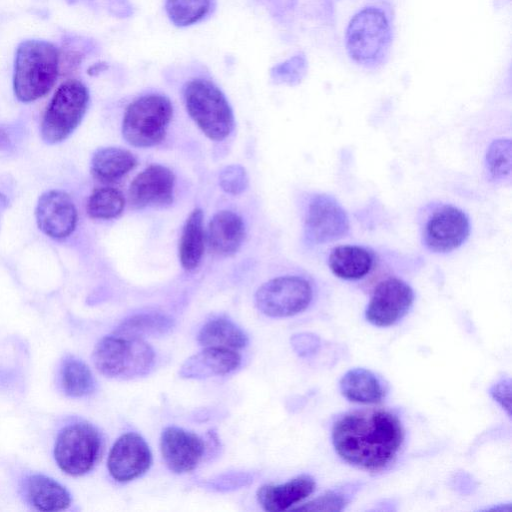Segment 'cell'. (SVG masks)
Returning <instances> with one entry per match:
<instances>
[{"label":"cell","mask_w":512,"mask_h":512,"mask_svg":"<svg viewBox=\"0 0 512 512\" xmlns=\"http://www.w3.org/2000/svg\"><path fill=\"white\" fill-rule=\"evenodd\" d=\"M336 453L348 464L370 472L386 469L397 457L404 430L399 418L383 409H362L339 417L332 427Z\"/></svg>","instance_id":"6da1fadb"},{"label":"cell","mask_w":512,"mask_h":512,"mask_svg":"<svg viewBox=\"0 0 512 512\" xmlns=\"http://www.w3.org/2000/svg\"><path fill=\"white\" fill-rule=\"evenodd\" d=\"M394 31L391 0H369L347 25L345 47L348 56L368 70L382 67L389 58Z\"/></svg>","instance_id":"7a4b0ae2"},{"label":"cell","mask_w":512,"mask_h":512,"mask_svg":"<svg viewBox=\"0 0 512 512\" xmlns=\"http://www.w3.org/2000/svg\"><path fill=\"white\" fill-rule=\"evenodd\" d=\"M59 51L51 42L40 39L22 41L14 60L13 89L24 103L46 95L59 72Z\"/></svg>","instance_id":"3957f363"},{"label":"cell","mask_w":512,"mask_h":512,"mask_svg":"<svg viewBox=\"0 0 512 512\" xmlns=\"http://www.w3.org/2000/svg\"><path fill=\"white\" fill-rule=\"evenodd\" d=\"M420 242L435 255H448L462 247L470 237L472 226L466 211L444 201H431L418 213Z\"/></svg>","instance_id":"277c9868"},{"label":"cell","mask_w":512,"mask_h":512,"mask_svg":"<svg viewBox=\"0 0 512 512\" xmlns=\"http://www.w3.org/2000/svg\"><path fill=\"white\" fill-rule=\"evenodd\" d=\"M92 360L97 370L106 377L133 379L151 371L155 353L142 338L113 332L96 344Z\"/></svg>","instance_id":"5b68a950"},{"label":"cell","mask_w":512,"mask_h":512,"mask_svg":"<svg viewBox=\"0 0 512 512\" xmlns=\"http://www.w3.org/2000/svg\"><path fill=\"white\" fill-rule=\"evenodd\" d=\"M188 114L211 140L225 139L234 127L232 108L220 88L211 80L196 77L183 90Z\"/></svg>","instance_id":"8992f818"},{"label":"cell","mask_w":512,"mask_h":512,"mask_svg":"<svg viewBox=\"0 0 512 512\" xmlns=\"http://www.w3.org/2000/svg\"><path fill=\"white\" fill-rule=\"evenodd\" d=\"M170 99L159 93L143 95L131 102L124 113L122 134L135 147H151L165 138L172 119Z\"/></svg>","instance_id":"52a82bcc"},{"label":"cell","mask_w":512,"mask_h":512,"mask_svg":"<svg viewBox=\"0 0 512 512\" xmlns=\"http://www.w3.org/2000/svg\"><path fill=\"white\" fill-rule=\"evenodd\" d=\"M102 446L99 431L88 422L78 421L59 431L54 445V458L66 474L82 476L94 468Z\"/></svg>","instance_id":"ba28073f"},{"label":"cell","mask_w":512,"mask_h":512,"mask_svg":"<svg viewBox=\"0 0 512 512\" xmlns=\"http://www.w3.org/2000/svg\"><path fill=\"white\" fill-rule=\"evenodd\" d=\"M89 93L79 80L69 79L54 93L41 123V137L49 144L65 140L79 125L88 106Z\"/></svg>","instance_id":"9c48e42d"},{"label":"cell","mask_w":512,"mask_h":512,"mask_svg":"<svg viewBox=\"0 0 512 512\" xmlns=\"http://www.w3.org/2000/svg\"><path fill=\"white\" fill-rule=\"evenodd\" d=\"M314 297L311 280L302 275H285L264 283L255 294V304L269 317H290L306 310Z\"/></svg>","instance_id":"30bf717a"},{"label":"cell","mask_w":512,"mask_h":512,"mask_svg":"<svg viewBox=\"0 0 512 512\" xmlns=\"http://www.w3.org/2000/svg\"><path fill=\"white\" fill-rule=\"evenodd\" d=\"M414 299V290L408 282L398 276L387 275L374 285L365 318L374 326H392L409 312Z\"/></svg>","instance_id":"8fae6325"},{"label":"cell","mask_w":512,"mask_h":512,"mask_svg":"<svg viewBox=\"0 0 512 512\" xmlns=\"http://www.w3.org/2000/svg\"><path fill=\"white\" fill-rule=\"evenodd\" d=\"M349 231L345 210L332 196L315 194L305 214V233L308 240L318 245L344 237Z\"/></svg>","instance_id":"7c38bea8"},{"label":"cell","mask_w":512,"mask_h":512,"mask_svg":"<svg viewBox=\"0 0 512 512\" xmlns=\"http://www.w3.org/2000/svg\"><path fill=\"white\" fill-rule=\"evenodd\" d=\"M151 463L152 454L146 441L139 434L129 432L113 444L107 468L114 480L129 482L144 474Z\"/></svg>","instance_id":"4fadbf2b"},{"label":"cell","mask_w":512,"mask_h":512,"mask_svg":"<svg viewBox=\"0 0 512 512\" xmlns=\"http://www.w3.org/2000/svg\"><path fill=\"white\" fill-rule=\"evenodd\" d=\"M160 450L166 466L174 473L183 474L197 467L205 446L198 435L170 426L161 434Z\"/></svg>","instance_id":"5bb4252c"},{"label":"cell","mask_w":512,"mask_h":512,"mask_svg":"<svg viewBox=\"0 0 512 512\" xmlns=\"http://www.w3.org/2000/svg\"><path fill=\"white\" fill-rule=\"evenodd\" d=\"M39 229L52 238H65L75 229L77 210L70 196L59 190L42 194L36 206Z\"/></svg>","instance_id":"9a60e30c"},{"label":"cell","mask_w":512,"mask_h":512,"mask_svg":"<svg viewBox=\"0 0 512 512\" xmlns=\"http://www.w3.org/2000/svg\"><path fill=\"white\" fill-rule=\"evenodd\" d=\"M380 256L368 245L343 244L333 247L327 256L332 274L344 281L364 280L378 268Z\"/></svg>","instance_id":"2e32d148"},{"label":"cell","mask_w":512,"mask_h":512,"mask_svg":"<svg viewBox=\"0 0 512 512\" xmlns=\"http://www.w3.org/2000/svg\"><path fill=\"white\" fill-rule=\"evenodd\" d=\"M175 177L162 165H151L139 173L129 188V201L136 208L164 206L173 200Z\"/></svg>","instance_id":"e0dca14e"},{"label":"cell","mask_w":512,"mask_h":512,"mask_svg":"<svg viewBox=\"0 0 512 512\" xmlns=\"http://www.w3.org/2000/svg\"><path fill=\"white\" fill-rule=\"evenodd\" d=\"M240 363L241 356L235 350L205 347L182 364L179 375L186 379L225 375L236 370Z\"/></svg>","instance_id":"ac0fdd59"},{"label":"cell","mask_w":512,"mask_h":512,"mask_svg":"<svg viewBox=\"0 0 512 512\" xmlns=\"http://www.w3.org/2000/svg\"><path fill=\"white\" fill-rule=\"evenodd\" d=\"M315 488L314 478L302 474L282 484L261 486L257 491V500L265 511L280 512L306 499Z\"/></svg>","instance_id":"d6986e66"},{"label":"cell","mask_w":512,"mask_h":512,"mask_svg":"<svg viewBox=\"0 0 512 512\" xmlns=\"http://www.w3.org/2000/svg\"><path fill=\"white\" fill-rule=\"evenodd\" d=\"M23 489L27 501L41 511H60L71 504V496L67 489L43 474L27 476Z\"/></svg>","instance_id":"ffe728a7"},{"label":"cell","mask_w":512,"mask_h":512,"mask_svg":"<svg viewBox=\"0 0 512 512\" xmlns=\"http://www.w3.org/2000/svg\"><path fill=\"white\" fill-rule=\"evenodd\" d=\"M244 235V223L241 217L232 211L216 213L209 223L208 242L216 254H234L239 249Z\"/></svg>","instance_id":"44dd1931"},{"label":"cell","mask_w":512,"mask_h":512,"mask_svg":"<svg viewBox=\"0 0 512 512\" xmlns=\"http://www.w3.org/2000/svg\"><path fill=\"white\" fill-rule=\"evenodd\" d=\"M342 395L350 402L376 404L385 397V387L381 379L365 368L347 371L339 383Z\"/></svg>","instance_id":"7402d4cb"},{"label":"cell","mask_w":512,"mask_h":512,"mask_svg":"<svg viewBox=\"0 0 512 512\" xmlns=\"http://www.w3.org/2000/svg\"><path fill=\"white\" fill-rule=\"evenodd\" d=\"M137 164L135 156L119 147L97 150L91 160V173L99 181L110 183L120 180Z\"/></svg>","instance_id":"603a6c76"},{"label":"cell","mask_w":512,"mask_h":512,"mask_svg":"<svg viewBox=\"0 0 512 512\" xmlns=\"http://www.w3.org/2000/svg\"><path fill=\"white\" fill-rule=\"evenodd\" d=\"M198 342L204 347L241 349L248 344L245 332L234 322L219 317L207 321L198 333Z\"/></svg>","instance_id":"cb8c5ba5"},{"label":"cell","mask_w":512,"mask_h":512,"mask_svg":"<svg viewBox=\"0 0 512 512\" xmlns=\"http://www.w3.org/2000/svg\"><path fill=\"white\" fill-rule=\"evenodd\" d=\"M203 212L194 209L187 218L179 242V259L185 270L195 269L203 256Z\"/></svg>","instance_id":"d4e9b609"},{"label":"cell","mask_w":512,"mask_h":512,"mask_svg":"<svg viewBox=\"0 0 512 512\" xmlns=\"http://www.w3.org/2000/svg\"><path fill=\"white\" fill-rule=\"evenodd\" d=\"M58 382L62 392L70 397H83L95 390L90 368L80 359L67 355L61 361Z\"/></svg>","instance_id":"484cf974"},{"label":"cell","mask_w":512,"mask_h":512,"mask_svg":"<svg viewBox=\"0 0 512 512\" xmlns=\"http://www.w3.org/2000/svg\"><path fill=\"white\" fill-rule=\"evenodd\" d=\"M172 327L173 322L166 315L149 312L136 314L125 319L114 332L143 339V337L148 336L164 335Z\"/></svg>","instance_id":"4316f807"},{"label":"cell","mask_w":512,"mask_h":512,"mask_svg":"<svg viewBox=\"0 0 512 512\" xmlns=\"http://www.w3.org/2000/svg\"><path fill=\"white\" fill-rule=\"evenodd\" d=\"M213 0H165L170 21L179 27L193 25L210 14Z\"/></svg>","instance_id":"83f0119b"},{"label":"cell","mask_w":512,"mask_h":512,"mask_svg":"<svg viewBox=\"0 0 512 512\" xmlns=\"http://www.w3.org/2000/svg\"><path fill=\"white\" fill-rule=\"evenodd\" d=\"M125 199L123 194L112 187L95 190L88 199L87 213L94 219H111L123 211Z\"/></svg>","instance_id":"f1b7e54d"},{"label":"cell","mask_w":512,"mask_h":512,"mask_svg":"<svg viewBox=\"0 0 512 512\" xmlns=\"http://www.w3.org/2000/svg\"><path fill=\"white\" fill-rule=\"evenodd\" d=\"M354 487L337 488L329 490L321 496L297 507L292 511H342L354 493Z\"/></svg>","instance_id":"f546056e"},{"label":"cell","mask_w":512,"mask_h":512,"mask_svg":"<svg viewBox=\"0 0 512 512\" xmlns=\"http://www.w3.org/2000/svg\"><path fill=\"white\" fill-rule=\"evenodd\" d=\"M510 140L494 141L487 151L486 167L492 180H502L510 173Z\"/></svg>","instance_id":"4dcf8cb0"},{"label":"cell","mask_w":512,"mask_h":512,"mask_svg":"<svg viewBox=\"0 0 512 512\" xmlns=\"http://www.w3.org/2000/svg\"><path fill=\"white\" fill-rule=\"evenodd\" d=\"M219 183L226 192L238 194L245 190L248 179L245 170L241 166L231 165L222 171Z\"/></svg>","instance_id":"1f68e13d"},{"label":"cell","mask_w":512,"mask_h":512,"mask_svg":"<svg viewBox=\"0 0 512 512\" xmlns=\"http://www.w3.org/2000/svg\"><path fill=\"white\" fill-rule=\"evenodd\" d=\"M510 379H501L490 389V394L510 416Z\"/></svg>","instance_id":"d6a6232c"},{"label":"cell","mask_w":512,"mask_h":512,"mask_svg":"<svg viewBox=\"0 0 512 512\" xmlns=\"http://www.w3.org/2000/svg\"><path fill=\"white\" fill-rule=\"evenodd\" d=\"M314 337L308 334H299L295 335L292 338V345L294 349L299 353L300 355H306L313 351L314 344Z\"/></svg>","instance_id":"836d02e7"},{"label":"cell","mask_w":512,"mask_h":512,"mask_svg":"<svg viewBox=\"0 0 512 512\" xmlns=\"http://www.w3.org/2000/svg\"><path fill=\"white\" fill-rule=\"evenodd\" d=\"M6 203H7V201H6L5 197L0 194V215L3 211V209L6 207Z\"/></svg>","instance_id":"e575fe53"}]
</instances>
